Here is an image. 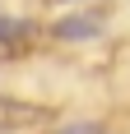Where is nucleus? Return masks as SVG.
<instances>
[{"label": "nucleus", "instance_id": "obj_3", "mask_svg": "<svg viewBox=\"0 0 130 134\" xmlns=\"http://www.w3.org/2000/svg\"><path fill=\"white\" fill-rule=\"evenodd\" d=\"M28 37H33V23H23V19H0V46H23Z\"/></svg>", "mask_w": 130, "mask_h": 134}, {"label": "nucleus", "instance_id": "obj_1", "mask_svg": "<svg viewBox=\"0 0 130 134\" xmlns=\"http://www.w3.org/2000/svg\"><path fill=\"white\" fill-rule=\"evenodd\" d=\"M51 120V107H33V102H19V97L0 93V134H19V130H37V125Z\"/></svg>", "mask_w": 130, "mask_h": 134}, {"label": "nucleus", "instance_id": "obj_2", "mask_svg": "<svg viewBox=\"0 0 130 134\" xmlns=\"http://www.w3.org/2000/svg\"><path fill=\"white\" fill-rule=\"evenodd\" d=\"M98 32H102V19H93V14H70L56 23L61 42H84V37H98Z\"/></svg>", "mask_w": 130, "mask_h": 134}, {"label": "nucleus", "instance_id": "obj_4", "mask_svg": "<svg viewBox=\"0 0 130 134\" xmlns=\"http://www.w3.org/2000/svg\"><path fill=\"white\" fill-rule=\"evenodd\" d=\"M65 134H98V125H74V130H65Z\"/></svg>", "mask_w": 130, "mask_h": 134}]
</instances>
